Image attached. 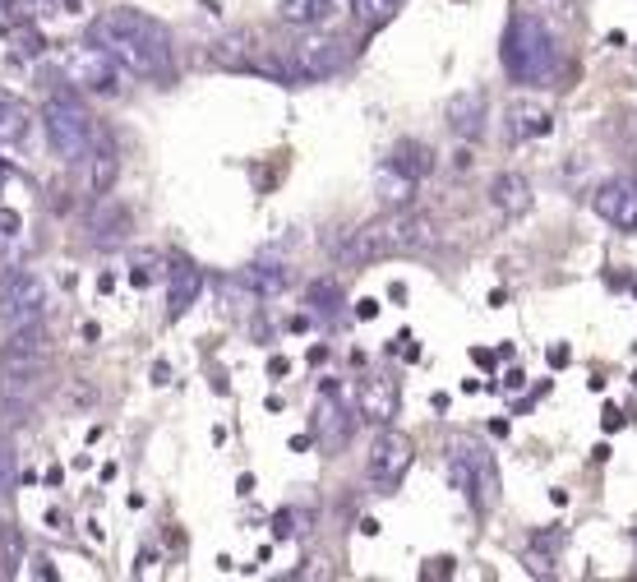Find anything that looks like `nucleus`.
<instances>
[{
  "label": "nucleus",
  "mask_w": 637,
  "mask_h": 582,
  "mask_svg": "<svg viewBox=\"0 0 637 582\" xmlns=\"http://www.w3.org/2000/svg\"><path fill=\"white\" fill-rule=\"evenodd\" d=\"M88 42H98L106 56H112L125 75L135 79H153V84H167L176 75V42H171V28L157 24L153 14L143 10H106L88 24Z\"/></svg>",
  "instance_id": "1"
},
{
  "label": "nucleus",
  "mask_w": 637,
  "mask_h": 582,
  "mask_svg": "<svg viewBox=\"0 0 637 582\" xmlns=\"http://www.w3.org/2000/svg\"><path fill=\"white\" fill-rule=\"evenodd\" d=\"M430 241V223L411 217L407 208H388L384 217H374L360 231H352L337 250V264L360 268V264H379V260H393V254H411Z\"/></svg>",
  "instance_id": "2"
},
{
  "label": "nucleus",
  "mask_w": 637,
  "mask_h": 582,
  "mask_svg": "<svg viewBox=\"0 0 637 582\" xmlns=\"http://www.w3.org/2000/svg\"><path fill=\"white\" fill-rule=\"evenodd\" d=\"M499 61H504V75L522 84V88H540L545 79L555 75L559 65V51H555V38L536 14L518 10L513 20L504 28V42H499Z\"/></svg>",
  "instance_id": "3"
},
{
  "label": "nucleus",
  "mask_w": 637,
  "mask_h": 582,
  "mask_svg": "<svg viewBox=\"0 0 637 582\" xmlns=\"http://www.w3.org/2000/svg\"><path fill=\"white\" fill-rule=\"evenodd\" d=\"M448 481H453V490H462L467 504L485 518L489 508H495V499H499V463H495V453H489L481 440H471V434L448 440Z\"/></svg>",
  "instance_id": "4"
},
{
  "label": "nucleus",
  "mask_w": 637,
  "mask_h": 582,
  "mask_svg": "<svg viewBox=\"0 0 637 582\" xmlns=\"http://www.w3.org/2000/svg\"><path fill=\"white\" fill-rule=\"evenodd\" d=\"M42 130H47V143L51 153L61 162H84L93 157V116H88V106L69 93H51L47 106H42Z\"/></svg>",
  "instance_id": "5"
},
{
  "label": "nucleus",
  "mask_w": 637,
  "mask_h": 582,
  "mask_svg": "<svg viewBox=\"0 0 637 582\" xmlns=\"http://www.w3.org/2000/svg\"><path fill=\"white\" fill-rule=\"evenodd\" d=\"M51 311V287L42 282V273L33 268H10L0 282V329L14 333L24 324H38Z\"/></svg>",
  "instance_id": "6"
},
{
  "label": "nucleus",
  "mask_w": 637,
  "mask_h": 582,
  "mask_svg": "<svg viewBox=\"0 0 637 582\" xmlns=\"http://www.w3.org/2000/svg\"><path fill=\"white\" fill-rule=\"evenodd\" d=\"M61 75H65V84H75V88H84V93H93V98H116L120 93V65L88 38L84 42H65Z\"/></svg>",
  "instance_id": "7"
},
{
  "label": "nucleus",
  "mask_w": 637,
  "mask_h": 582,
  "mask_svg": "<svg viewBox=\"0 0 637 582\" xmlns=\"http://www.w3.org/2000/svg\"><path fill=\"white\" fill-rule=\"evenodd\" d=\"M286 56H291L296 79H333L337 69L352 61V47H347V38H337V33L305 28L301 38L286 47Z\"/></svg>",
  "instance_id": "8"
},
{
  "label": "nucleus",
  "mask_w": 637,
  "mask_h": 582,
  "mask_svg": "<svg viewBox=\"0 0 637 582\" xmlns=\"http://www.w3.org/2000/svg\"><path fill=\"white\" fill-rule=\"evenodd\" d=\"M416 463V444L407 440L403 430H393V426H379L374 434V444H370V458H366V471H370V481L374 485H384V495H393V485L407 477Z\"/></svg>",
  "instance_id": "9"
},
{
  "label": "nucleus",
  "mask_w": 637,
  "mask_h": 582,
  "mask_svg": "<svg viewBox=\"0 0 637 582\" xmlns=\"http://www.w3.org/2000/svg\"><path fill=\"white\" fill-rule=\"evenodd\" d=\"M0 366L5 375H47L51 370V333L47 324H24L0 342Z\"/></svg>",
  "instance_id": "10"
},
{
  "label": "nucleus",
  "mask_w": 637,
  "mask_h": 582,
  "mask_svg": "<svg viewBox=\"0 0 637 582\" xmlns=\"http://www.w3.org/2000/svg\"><path fill=\"white\" fill-rule=\"evenodd\" d=\"M309 426H315V440H319L323 453H342V448H347L356 416H352L347 403H342L337 384H323L319 389V397H315V421H309Z\"/></svg>",
  "instance_id": "11"
},
{
  "label": "nucleus",
  "mask_w": 637,
  "mask_h": 582,
  "mask_svg": "<svg viewBox=\"0 0 637 582\" xmlns=\"http://www.w3.org/2000/svg\"><path fill=\"white\" fill-rule=\"evenodd\" d=\"M591 208L600 223H610L614 231H637V176H610L600 180L591 194Z\"/></svg>",
  "instance_id": "12"
},
{
  "label": "nucleus",
  "mask_w": 637,
  "mask_h": 582,
  "mask_svg": "<svg viewBox=\"0 0 637 582\" xmlns=\"http://www.w3.org/2000/svg\"><path fill=\"white\" fill-rule=\"evenodd\" d=\"M397 407H403V393H397V379H384V375L360 379L356 403H352V412H360V421H370V426H393Z\"/></svg>",
  "instance_id": "13"
},
{
  "label": "nucleus",
  "mask_w": 637,
  "mask_h": 582,
  "mask_svg": "<svg viewBox=\"0 0 637 582\" xmlns=\"http://www.w3.org/2000/svg\"><path fill=\"white\" fill-rule=\"evenodd\" d=\"M555 130V112L536 98H518L504 106V135L508 143H532V139H545Z\"/></svg>",
  "instance_id": "14"
},
{
  "label": "nucleus",
  "mask_w": 637,
  "mask_h": 582,
  "mask_svg": "<svg viewBox=\"0 0 637 582\" xmlns=\"http://www.w3.org/2000/svg\"><path fill=\"white\" fill-rule=\"evenodd\" d=\"M444 121H448V130L467 139V143H476L485 135V121H489V98H485V88H467V93H453L448 106H444Z\"/></svg>",
  "instance_id": "15"
},
{
  "label": "nucleus",
  "mask_w": 637,
  "mask_h": 582,
  "mask_svg": "<svg viewBox=\"0 0 637 582\" xmlns=\"http://www.w3.org/2000/svg\"><path fill=\"white\" fill-rule=\"evenodd\" d=\"M204 296V268L190 260H171L167 268V319L190 315V305Z\"/></svg>",
  "instance_id": "16"
},
{
  "label": "nucleus",
  "mask_w": 637,
  "mask_h": 582,
  "mask_svg": "<svg viewBox=\"0 0 637 582\" xmlns=\"http://www.w3.org/2000/svg\"><path fill=\"white\" fill-rule=\"evenodd\" d=\"M489 204H495L504 217H522L532 213V180L522 172H499L489 180Z\"/></svg>",
  "instance_id": "17"
},
{
  "label": "nucleus",
  "mask_w": 637,
  "mask_h": 582,
  "mask_svg": "<svg viewBox=\"0 0 637 582\" xmlns=\"http://www.w3.org/2000/svg\"><path fill=\"white\" fill-rule=\"evenodd\" d=\"M241 282L254 291V296H264V301H272V296H282V291L296 282V273H291L286 264H268V260H254V264H245L241 268Z\"/></svg>",
  "instance_id": "18"
},
{
  "label": "nucleus",
  "mask_w": 637,
  "mask_h": 582,
  "mask_svg": "<svg viewBox=\"0 0 637 582\" xmlns=\"http://www.w3.org/2000/svg\"><path fill=\"white\" fill-rule=\"evenodd\" d=\"M384 162L393 172L411 176V180H425L434 172V149H430V143H421V139H397Z\"/></svg>",
  "instance_id": "19"
},
{
  "label": "nucleus",
  "mask_w": 637,
  "mask_h": 582,
  "mask_svg": "<svg viewBox=\"0 0 637 582\" xmlns=\"http://www.w3.org/2000/svg\"><path fill=\"white\" fill-rule=\"evenodd\" d=\"M130 227H135L130 213H125L120 204H112V199H102L98 213H93V245H98V250H116Z\"/></svg>",
  "instance_id": "20"
},
{
  "label": "nucleus",
  "mask_w": 637,
  "mask_h": 582,
  "mask_svg": "<svg viewBox=\"0 0 637 582\" xmlns=\"http://www.w3.org/2000/svg\"><path fill=\"white\" fill-rule=\"evenodd\" d=\"M416 186H421V180H411V176H403V172H393L388 162H379L374 190H379V199H384V208H411Z\"/></svg>",
  "instance_id": "21"
},
{
  "label": "nucleus",
  "mask_w": 637,
  "mask_h": 582,
  "mask_svg": "<svg viewBox=\"0 0 637 582\" xmlns=\"http://www.w3.org/2000/svg\"><path fill=\"white\" fill-rule=\"evenodd\" d=\"M167 268H171V260L162 250H153V245H139L135 254H130V273H125V278H130V287H153V282H162L167 278Z\"/></svg>",
  "instance_id": "22"
},
{
  "label": "nucleus",
  "mask_w": 637,
  "mask_h": 582,
  "mask_svg": "<svg viewBox=\"0 0 637 582\" xmlns=\"http://www.w3.org/2000/svg\"><path fill=\"white\" fill-rule=\"evenodd\" d=\"M33 135V116L20 98H5L0 93V143H28Z\"/></svg>",
  "instance_id": "23"
},
{
  "label": "nucleus",
  "mask_w": 637,
  "mask_h": 582,
  "mask_svg": "<svg viewBox=\"0 0 637 582\" xmlns=\"http://www.w3.org/2000/svg\"><path fill=\"white\" fill-rule=\"evenodd\" d=\"M333 14V0H278V20L291 28H315Z\"/></svg>",
  "instance_id": "24"
},
{
  "label": "nucleus",
  "mask_w": 637,
  "mask_h": 582,
  "mask_svg": "<svg viewBox=\"0 0 637 582\" xmlns=\"http://www.w3.org/2000/svg\"><path fill=\"white\" fill-rule=\"evenodd\" d=\"M352 14L366 33H379L397 14V0H352Z\"/></svg>",
  "instance_id": "25"
},
{
  "label": "nucleus",
  "mask_w": 637,
  "mask_h": 582,
  "mask_svg": "<svg viewBox=\"0 0 637 582\" xmlns=\"http://www.w3.org/2000/svg\"><path fill=\"white\" fill-rule=\"evenodd\" d=\"M24 569V532L14 522H0V573Z\"/></svg>",
  "instance_id": "26"
},
{
  "label": "nucleus",
  "mask_w": 637,
  "mask_h": 582,
  "mask_svg": "<svg viewBox=\"0 0 637 582\" xmlns=\"http://www.w3.org/2000/svg\"><path fill=\"white\" fill-rule=\"evenodd\" d=\"M47 51V38L33 24H24V28H14V61H33V56H42Z\"/></svg>",
  "instance_id": "27"
},
{
  "label": "nucleus",
  "mask_w": 637,
  "mask_h": 582,
  "mask_svg": "<svg viewBox=\"0 0 637 582\" xmlns=\"http://www.w3.org/2000/svg\"><path fill=\"white\" fill-rule=\"evenodd\" d=\"M309 305L323 315H337V305H342V291L333 278H319V282H309Z\"/></svg>",
  "instance_id": "28"
},
{
  "label": "nucleus",
  "mask_w": 637,
  "mask_h": 582,
  "mask_svg": "<svg viewBox=\"0 0 637 582\" xmlns=\"http://www.w3.org/2000/svg\"><path fill=\"white\" fill-rule=\"evenodd\" d=\"M14 485H20V463H14V448L0 440V499H10Z\"/></svg>",
  "instance_id": "29"
},
{
  "label": "nucleus",
  "mask_w": 637,
  "mask_h": 582,
  "mask_svg": "<svg viewBox=\"0 0 637 582\" xmlns=\"http://www.w3.org/2000/svg\"><path fill=\"white\" fill-rule=\"evenodd\" d=\"M112 180H116V157L112 153H98L93 172H88V186H93V194H106V190H112Z\"/></svg>",
  "instance_id": "30"
},
{
  "label": "nucleus",
  "mask_w": 637,
  "mask_h": 582,
  "mask_svg": "<svg viewBox=\"0 0 637 582\" xmlns=\"http://www.w3.org/2000/svg\"><path fill=\"white\" fill-rule=\"evenodd\" d=\"M20 236H24V217L14 213V208H0V254L20 241Z\"/></svg>",
  "instance_id": "31"
},
{
  "label": "nucleus",
  "mask_w": 637,
  "mask_h": 582,
  "mask_svg": "<svg viewBox=\"0 0 637 582\" xmlns=\"http://www.w3.org/2000/svg\"><path fill=\"white\" fill-rule=\"evenodd\" d=\"M393 352L403 356V360H421V347H416V338H411V333H397V338L388 342V356H393Z\"/></svg>",
  "instance_id": "32"
},
{
  "label": "nucleus",
  "mask_w": 637,
  "mask_h": 582,
  "mask_svg": "<svg viewBox=\"0 0 637 582\" xmlns=\"http://www.w3.org/2000/svg\"><path fill=\"white\" fill-rule=\"evenodd\" d=\"M272 536H278V541H291V536H296V514H291V508H282V514L272 518Z\"/></svg>",
  "instance_id": "33"
},
{
  "label": "nucleus",
  "mask_w": 637,
  "mask_h": 582,
  "mask_svg": "<svg viewBox=\"0 0 637 582\" xmlns=\"http://www.w3.org/2000/svg\"><path fill=\"white\" fill-rule=\"evenodd\" d=\"M28 573H33V578H47V582L56 578V569H51V559H47V555H38V559H33V569H28Z\"/></svg>",
  "instance_id": "34"
},
{
  "label": "nucleus",
  "mask_w": 637,
  "mask_h": 582,
  "mask_svg": "<svg viewBox=\"0 0 637 582\" xmlns=\"http://www.w3.org/2000/svg\"><path fill=\"white\" fill-rule=\"evenodd\" d=\"M286 370H291L286 356H268V375H272V379H286Z\"/></svg>",
  "instance_id": "35"
},
{
  "label": "nucleus",
  "mask_w": 637,
  "mask_h": 582,
  "mask_svg": "<svg viewBox=\"0 0 637 582\" xmlns=\"http://www.w3.org/2000/svg\"><path fill=\"white\" fill-rule=\"evenodd\" d=\"M379 315V301H356V319H374Z\"/></svg>",
  "instance_id": "36"
},
{
  "label": "nucleus",
  "mask_w": 637,
  "mask_h": 582,
  "mask_svg": "<svg viewBox=\"0 0 637 582\" xmlns=\"http://www.w3.org/2000/svg\"><path fill=\"white\" fill-rule=\"evenodd\" d=\"M153 384H171V366H167V360H157V366H153Z\"/></svg>",
  "instance_id": "37"
},
{
  "label": "nucleus",
  "mask_w": 637,
  "mask_h": 582,
  "mask_svg": "<svg viewBox=\"0 0 637 582\" xmlns=\"http://www.w3.org/2000/svg\"><path fill=\"white\" fill-rule=\"evenodd\" d=\"M47 527H51V532H61V527H65V514H61V508H47Z\"/></svg>",
  "instance_id": "38"
},
{
  "label": "nucleus",
  "mask_w": 637,
  "mask_h": 582,
  "mask_svg": "<svg viewBox=\"0 0 637 582\" xmlns=\"http://www.w3.org/2000/svg\"><path fill=\"white\" fill-rule=\"evenodd\" d=\"M153 564H157V555H153V551H143V555H139V564H135V573H149Z\"/></svg>",
  "instance_id": "39"
},
{
  "label": "nucleus",
  "mask_w": 637,
  "mask_h": 582,
  "mask_svg": "<svg viewBox=\"0 0 637 582\" xmlns=\"http://www.w3.org/2000/svg\"><path fill=\"white\" fill-rule=\"evenodd\" d=\"M550 366H555V370L569 366V347H550Z\"/></svg>",
  "instance_id": "40"
},
{
  "label": "nucleus",
  "mask_w": 637,
  "mask_h": 582,
  "mask_svg": "<svg viewBox=\"0 0 637 582\" xmlns=\"http://www.w3.org/2000/svg\"><path fill=\"white\" fill-rule=\"evenodd\" d=\"M526 384V375L522 370H508V379H504V389H522Z\"/></svg>",
  "instance_id": "41"
},
{
  "label": "nucleus",
  "mask_w": 637,
  "mask_h": 582,
  "mask_svg": "<svg viewBox=\"0 0 637 582\" xmlns=\"http://www.w3.org/2000/svg\"><path fill=\"white\" fill-rule=\"evenodd\" d=\"M309 444H315V440H309V434H291V453H305Z\"/></svg>",
  "instance_id": "42"
},
{
  "label": "nucleus",
  "mask_w": 637,
  "mask_h": 582,
  "mask_svg": "<svg viewBox=\"0 0 637 582\" xmlns=\"http://www.w3.org/2000/svg\"><path fill=\"white\" fill-rule=\"evenodd\" d=\"M619 426H624V416H619L614 407H606V430H619Z\"/></svg>",
  "instance_id": "43"
},
{
  "label": "nucleus",
  "mask_w": 637,
  "mask_h": 582,
  "mask_svg": "<svg viewBox=\"0 0 637 582\" xmlns=\"http://www.w3.org/2000/svg\"><path fill=\"white\" fill-rule=\"evenodd\" d=\"M0 5H10V0H0Z\"/></svg>",
  "instance_id": "44"
},
{
  "label": "nucleus",
  "mask_w": 637,
  "mask_h": 582,
  "mask_svg": "<svg viewBox=\"0 0 637 582\" xmlns=\"http://www.w3.org/2000/svg\"><path fill=\"white\" fill-rule=\"evenodd\" d=\"M0 180H5V172H0Z\"/></svg>",
  "instance_id": "45"
}]
</instances>
